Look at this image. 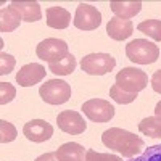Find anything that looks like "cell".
Returning a JSON list of instances; mask_svg holds the SVG:
<instances>
[{"label":"cell","mask_w":161,"mask_h":161,"mask_svg":"<svg viewBox=\"0 0 161 161\" xmlns=\"http://www.w3.org/2000/svg\"><path fill=\"white\" fill-rule=\"evenodd\" d=\"M126 55L130 61L139 64H152L159 57V48L156 44L147 39H136L126 45Z\"/></svg>","instance_id":"cell-2"},{"label":"cell","mask_w":161,"mask_h":161,"mask_svg":"<svg viewBox=\"0 0 161 161\" xmlns=\"http://www.w3.org/2000/svg\"><path fill=\"white\" fill-rule=\"evenodd\" d=\"M23 134L28 140L36 142V143H42L53 136V126L44 119H32L24 124Z\"/></svg>","instance_id":"cell-10"},{"label":"cell","mask_w":161,"mask_h":161,"mask_svg":"<svg viewBox=\"0 0 161 161\" xmlns=\"http://www.w3.org/2000/svg\"><path fill=\"white\" fill-rule=\"evenodd\" d=\"M57 124L63 132L71 134V136H79V134H82L87 129V124H86L84 118L77 111H73V110L61 111L57 116Z\"/></svg>","instance_id":"cell-9"},{"label":"cell","mask_w":161,"mask_h":161,"mask_svg":"<svg viewBox=\"0 0 161 161\" xmlns=\"http://www.w3.org/2000/svg\"><path fill=\"white\" fill-rule=\"evenodd\" d=\"M15 64H16V60L11 55H8V53H5V52L0 53V74L2 76L10 74L13 69H15Z\"/></svg>","instance_id":"cell-26"},{"label":"cell","mask_w":161,"mask_h":161,"mask_svg":"<svg viewBox=\"0 0 161 161\" xmlns=\"http://www.w3.org/2000/svg\"><path fill=\"white\" fill-rule=\"evenodd\" d=\"M134 32V23L130 19H121V18H111L106 24V34L113 40H126Z\"/></svg>","instance_id":"cell-12"},{"label":"cell","mask_w":161,"mask_h":161,"mask_svg":"<svg viewBox=\"0 0 161 161\" xmlns=\"http://www.w3.org/2000/svg\"><path fill=\"white\" fill-rule=\"evenodd\" d=\"M86 161H123V158L111 153H98L95 150H87Z\"/></svg>","instance_id":"cell-25"},{"label":"cell","mask_w":161,"mask_h":161,"mask_svg":"<svg viewBox=\"0 0 161 161\" xmlns=\"http://www.w3.org/2000/svg\"><path fill=\"white\" fill-rule=\"evenodd\" d=\"M139 130L143 136H148L153 139H161V118L159 116L143 118L139 123Z\"/></svg>","instance_id":"cell-18"},{"label":"cell","mask_w":161,"mask_h":161,"mask_svg":"<svg viewBox=\"0 0 161 161\" xmlns=\"http://www.w3.org/2000/svg\"><path fill=\"white\" fill-rule=\"evenodd\" d=\"M110 8L116 15V18L129 19L132 16H136L142 10V2H139V0L137 2H111Z\"/></svg>","instance_id":"cell-16"},{"label":"cell","mask_w":161,"mask_h":161,"mask_svg":"<svg viewBox=\"0 0 161 161\" xmlns=\"http://www.w3.org/2000/svg\"><path fill=\"white\" fill-rule=\"evenodd\" d=\"M155 116H159L161 118V100L156 103V106H155Z\"/></svg>","instance_id":"cell-29"},{"label":"cell","mask_w":161,"mask_h":161,"mask_svg":"<svg viewBox=\"0 0 161 161\" xmlns=\"http://www.w3.org/2000/svg\"><path fill=\"white\" fill-rule=\"evenodd\" d=\"M84 114L93 123H108L114 116V108L110 102L102 98H92L82 105Z\"/></svg>","instance_id":"cell-8"},{"label":"cell","mask_w":161,"mask_h":161,"mask_svg":"<svg viewBox=\"0 0 161 161\" xmlns=\"http://www.w3.org/2000/svg\"><path fill=\"white\" fill-rule=\"evenodd\" d=\"M39 95L48 105H63L71 98V86L61 79H50L40 86Z\"/></svg>","instance_id":"cell-3"},{"label":"cell","mask_w":161,"mask_h":161,"mask_svg":"<svg viewBox=\"0 0 161 161\" xmlns=\"http://www.w3.org/2000/svg\"><path fill=\"white\" fill-rule=\"evenodd\" d=\"M36 53L40 60H44L50 64V63H58L63 58H66L69 55V50H68V44L64 40L48 37L37 45Z\"/></svg>","instance_id":"cell-5"},{"label":"cell","mask_w":161,"mask_h":161,"mask_svg":"<svg viewBox=\"0 0 161 161\" xmlns=\"http://www.w3.org/2000/svg\"><path fill=\"white\" fill-rule=\"evenodd\" d=\"M45 68L39 63H29V64H24L23 68L18 71L16 74V82L21 87H31L39 84L40 80L45 77Z\"/></svg>","instance_id":"cell-11"},{"label":"cell","mask_w":161,"mask_h":161,"mask_svg":"<svg viewBox=\"0 0 161 161\" xmlns=\"http://www.w3.org/2000/svg\"><path fill=\"white\" fill-rule=\"evenodd\" d=\"M86 152L82 145L76 142L63 143L57 150V156L60 161H86Z\"/></svg>","instance_id":"cell-15"},{"label":"cell","mask_w":161,"mask_h":161,"mask_svg":"<svg viewBox=\"0 0 161 161\" xmlns=\"http://www.w3.org/2000/svg\"><path fill=\"white\" fill-rule=\"evenodd\" d=\"M10 7H13L19 13L23 21L34 23L42 19V10H40L39 2H11Z\"/></svg>","instance_id":"cell-14"},{"label":"cell","mask_w":161,"mask_h":161,"mask_svg":"<svg viewBox=\"0 0 161 161\" xmlns=\"http://www.w3.org/2000/svg\"><path fill=\"white\" fill-rule=\"evenodd\" d=\"M116 86L130 93H139L148 86V76L139 68H123L116 74Z\"/></svg>","instance_id":"cell-4"},{"label":"cell","mask_w":161,"mask_h":161,"mask_svg":"<svg viewBox=\"0 0 161 161\" xmlns=\"http://www.w3.org/2000/svg\"><path fill=\"white\" fill-rule=\"evenodd\" d=\"M110 97L114 100V102H118V103H121V105H129V103H132L134 100L137 98V93H130V92H126V90H123L119 86H111L110 87Z\"/></svg>","instance_id":"cell-21"},{"label":"cell","mask_w":161,"mask_h":161,"mask_svg":"<svg viewBox=\"0 0 161 161\" xmlns=\"http://www.w3.org/2000/svg\"><path fill=\"white\" fill-rule=\"evenodd\" d=\"M152 87H153L155 92L161 93V69L153 73V76H152Z\"/></svg>","instance_id":"cell-27"},{"label":"cell","mask_w":161,"mask_h":161,"mask_svg":"<svg viewBox=\"0 0 161 161\" xmlns=\"http://www.w3.org/2000/svg\"><path fill=\"white\" fill-rule=\"evenodd\" d=\"M129 161H161V145H152L142 155L129 158Z\"/></svg>","instance_id":"cell-23"},{"label":"cell","mask_w":161,"mask_h":161,"mask_svg":"<svg viewBox=\"0 0 161 161\" xmlns=\"http://www.w3.org/2000/svg\"><path fill=\"white\" fill-rule=\"evenodd\" d=\"M16 97V89L10 82H0V103L7 105Z\"/></svg>","instance_id":"cell-24"},{"label":"cell","mask_w":161,"mask_h":161,"mask_svg":"<svg viewBox=\"0 0 161 161\" xmlns=\"http://www.w3.org/2000/svg\"><path fill=\"white\" fill-rule=\"evenodd\" d=\"M21 21H23L21 15L13 7L2 8V11H0V31H2V32L15 31L19 26Z\"/></svg>","instance_id":"cell-17"},{"label":"cell","mask_w":161,"mask_h":161,"mask_svg":"<svg viewBox=\"0 0 161 161\" xmlns=\"http://www.w3.org/2000/svg\"><path fill=\"white\" fill-rule=\"evenodd\" d=\"M137 29L143 32L145 36L152 37L156 42H161V21L159 19H145L139 23Z\"/></svg>","instance_id":"cell-20"},{"label":"cell","mask_w":161,"mask_h":161,"mask_svg":"<svg viewBox=\"0 0 161 161\" xmlns=\"http://www.w3.org/2000/svg\"><path fill=\"white\" fill-rule=\"evenodd\" d=\"M102 142L110 150L123 155L124 158H134L137 156L143 148L145 143L142 137L136 136L129 130H124L121 127H110L102 134Z\"/></svg>","instance_id":"cell-1"},{"label":"cell","mask_w":161,"mask_h":161,"mask_svg":"<svg viewBox=\"0 0 161 161\" xmlns=\"http://www.w3.org/2000/svg\"><path fill=\"white\" fill-rule=\"evenodd\" d=\"M74 69H76V58L71 53L61 61L48 64V71H52L53 74H58V76H69Z\"/></svg>","instance_id":"cell-19"},{"label":"cell","mask_w":161,"mask_h":161,"mask_svg":"<svg viewBox=\"0 0 161 161\" xmlns=\"http://www.w3.org/2000/svg\"><path fill=\"white\" fill-rule=\"evenodd\" d=\"M116 66V60L110 53H89L80 60V68L90 76H103L113 71Z\"/></svg>","instance_id":"cell-6"},{"label":"cell","mask_w":161,"mask_h":161,"mask_svg":"<svg viewBox=\"0 0 161 161\" xmlns=\"http://www.w3.org/2000/svg\"><path fill=\"white\" fill-rule=\"evenodd\" d=\"M16 136H18V130L11 123H8V121H5V119L0 121V142L2 143L13 142L16 139Z\"/></svg>","instance_id":"cell-22"},{"label":"cell","mask_w":161,"mask_h":161,"mask_svg":"<svg viewBox=\"0 0 161 161\" xmlns=\"http://www.w3.org/2000/svg\"><path fill=\"white\" fill-rule=\"evenodd\" d=\"M47 26L52 29H66L71 23V13L63 7H48L45 10Z\"/></svg>","instance_id":"cell-13"},{"label":"cell","mask_w":161,"mask_h":161,"mask_svg":"<svg viewBox=\"0 0 161 161\" xmlns=\"http://www.w3.org/2000/svg\"><path fill=\"white\" fill-rule=\"evenodd\" d=\"M36 161H60V159H58L57 152H55V153H44V155H40L39 158H36Z\"/></svg>","instance_id":"cell-28"},{"label":"cell","mask_w":161,"mask_h":161,"mask_svg":"<svg viewBox=\"0 0 161 161\" xmlns=\"http://www.w3.org/2000/svg\"><path fill=\"white\" fill-rule=\"evenodd\" d=\"M73 23L80 31H93L102 24V13L97 10V7H92L89 3H79Z\"/></svg>","instance_id":"cell-7"}]
</instances>
